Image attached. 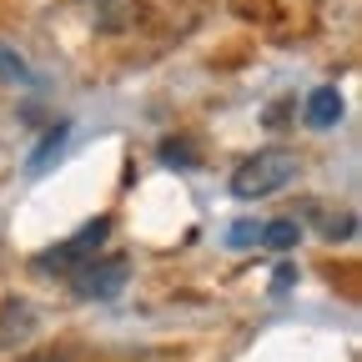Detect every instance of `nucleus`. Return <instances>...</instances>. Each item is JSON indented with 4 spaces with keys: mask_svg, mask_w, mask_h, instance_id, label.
Masks as SVG:
<instances>
[{
    "mask_svg": "<svg viewBox=\"0 0 362 362\" xmlns=\"http://www.w3.org/2000/svg\"><path fill=\"white\" fill-rule=\"evenodd\" d=\"M66 136H71V121H56L51 131H45V136H40V146L30 151V161H25V171H30V176H45V171H51V166L61 161V151H66Z\"/></svg>",
    "mask_w": 362,
    "mask_h": 362,
    "instance_id": "nucleus-7",
    "label": "nucleus"
},
{
    "mask_svg": "<svg viewBox=\"0 0 362 362\" xmlns=\"http://www.w3.org/2000/svg\"><path fill=\"white\" fill-rule=\"evenodd\" d=\"M0 86H35L30 61L16 51V45H6V40H0Z\"/></svg>",
    "mask_w": 362,
    "mask_h": 362,
    "instance_id": "nucleus-9",
    "label": "nucleus"
},
{
    "mask_svg": "<svg viewBox=\"0 0 362 362\" xmlns=\"http://www.w3.org/2000/svg\"><path fill=\"white\" fill-rule=\"evenodd\" d=\"M35 327H40V317H35V307L25 297H6V302H0V352L16 347V342H30Z\"/></svg>",
    "mask_w": 362,
    "mask_h": 362,
    "instance_id": "nucleus-5",
    "label": "nucleus"
},
{
    "mask_svg": "<svg viewBox=\"0 0 362 362\" xmlns=\"http://www.w3.org/2000/svg\"><path fill=\"white\" fill-rule=\"evenodd\" d=\"M86 11H90V30L101 35H121L141 25V0H86Z\"/></svg>",
    "mask_w": 362,
    "mask_h": 362,
    "instance_id": "nucleus-4",
    "label": "nucleus"
},
{
    "mask_svg": "<svg viewBox=\"0 0 362 362\" xmlns=\"http://www.w3.org/2000/svg\"><path fill=\"white\" fill-rule=\"evenodd\" d=\"M106 242H111V216H96V221H86L76 237H66V242H56V247L35 252V272H45V277L76 272V267H86L90 257H101Z\"/></svg>",
    "mask_w": 362,
    "mask_h": 362,
    "instance_id": "nucleus-2",
    "label": "nucleus"
},
{
    "mask_svg": "<svg viewBox=\"0 0 362 362\" xmlns=\"http://www.w3.org/2000/svg\"><path fill=\"white\" fill-rule=\"evenodd\" d=\"M292 282H297V267H292V262H282L277 272H272V297H282Z\"/></svg>",
    "mask_w": 362,
    "mask_h": 362,
    "instance_id": "nucleus-13",
    "label": "nucleus"
},
{
    "mask_svg": "<svg viewBox=\"0 0 362 362\" xmlns=\"http://www.w3.org/2000/svg\"><path fill=\"white\" fill-rule=\"evenodd\" d=\"M156 156H161V166H176V171H192V166L202 161V156H197V151H192L187 141H181V136H166Z\"/></svg>",
    "mask_w": 362,
    "mask_h": 362,
    "instance_id": "nucleus-10",
    "label": "nucleus"
},
{
    "mask_svg": "<svg viewBox=\"0 0 362 362\" xmlns=\"http://www.w3.org/2000/svg\"><path fill=\"white\" fill-rule=\"evenodd\" d=\"M317 232H322V242H352V237H357V216H352V211H332Z\"/></svg>",
    "mask_w": 362,
    "mask_h": 362,
    "instance_id": "nucleus-11",
    "label": "nucleus"
},
{
    "mask_svg": "<svg viewBox=\"0 0 362 362\" xmlns=\"http://www.w3.org/2000/svg\"><path fill=\"white\" fill-rule=\"evenodd\" d=\"M297 242H302V221L297 216H272L257 232V247H267V252H292Z\"/></svg>",
    "mask_w": 362,
    "mask_h": 362,
    "instance_id": "nucleus-8",
    "label": "nucleus"
},
{
    "mask_svg": "<svg viewBox=\"0 0 362 362\" xmlns=\"http://www.w3.org/2000/svg\"><path fill=\"white\" fill-rule=\"evenodd\" d=\"M302 121H307L312 131H332V126L342 121V90H337V86H317L312 96L302 101Z\"/></svg>",
    "mask_w": 362,
    "mask_h": 362,
    "instance_id": "nucleus-6",
    "label": "nucleus"
},
{
    "mask_svg": "<svg viewBox=\"0 0 362 362\" xmlns=\"http://www.w3.org/2000/svg\"><path fill=\"white\" fill-rule=\"evenodd\" d=\"M257 232H262V221H247V216H242L232 232H226V247H237V252H242V247H257Z\"/></svg>",
    "mask_w": 362,
    "mask_h": 362,
    "instance_id": "nucleus-12",
    "label": "nucleus"
},
{
    "mask_svg": "<svg viewBox=\"0 0 362 362\" xmlns=\"http://www.w3.org/2000/svg\"><path fill=\"white\" fill-rule=\"evenodd\" d=\"M16 362H71L66 352H25V357H16Z\"/></svg>",
    "mask_w": 362,
    "mask_h": 362,
    "instance_id": "nucleus-14",
    "label": "nucleus"
},
{
    "mask_svg": "<svg viewBox=\"0 0 362 362\" xmlns=\"http://www.w3.org/2000/svg\"><path fill=\"white\" fill-rule=\"evenodd\" d=\"M131 282V267L121 257H90L86 267L71 272V297L76 302H116Z\"/></svg>",
    "mask_w": 362,
    "mask_h": 362,
    "instance_id": "nucleus-3",
    "label": "nucleus"
},
{
    "mask_svg": "<svg viewBox=\"0 0 362 362\" xmlns=\"http://www.w3.org/2000/svg\"><path fill=\"white\" fill-rule=\"evenodd\" d=\"M297 176H302V156L292 146H262L257 156H247L232 171V197L237 202H267Z\"/></svg>",
    "mask_w": 362,
    "mask_h": 362,
    "instance_id": "nucleus-1",
    "label": "nucleus"
}]
</instances>
